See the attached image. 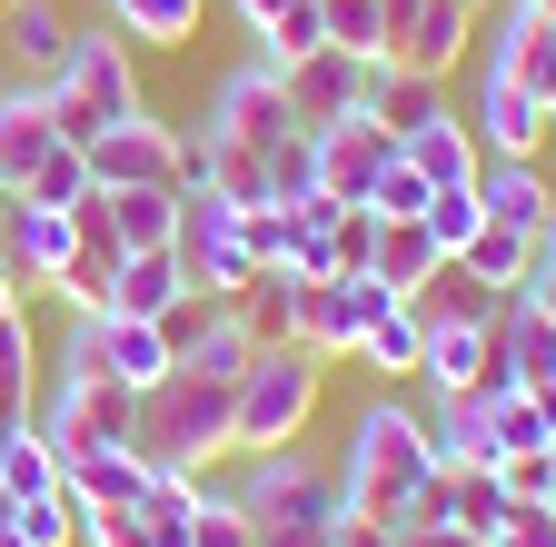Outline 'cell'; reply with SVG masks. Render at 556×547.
<instances>
[{
  "instance_id": "1",
  "label": "cell",
  "mask_w": 556,
  "mask_h": 547,
  "mask_svg": "<svg viewBox=\"0 0 556 547\" xmlns=\"http://www.w3.org/2000/svg\"><path fill=\"white\" fill-rule=\"evenodd\" d=\"M417 488H428V428H417V398H368L358 419H348V448H338V498L348 518L368 527H407Z\"/></svg>"
},
{
  "instance_id": "2",
  "label": "cell",
  "mask_w": 556,
  "mask_h": 547,
  "mask_svg": "<svg viewBox=\"0 0 556 547\" xmlns=\"http://www.w3.org/2000/svg\"><path fill=\"white\" fill-rule=\"evenodd\" d=\"M229 498H239V518H249L258 547H328L338 518H348V498H338V458H318V448L239 458Z\"/></svg>"
},
{
  "instance_id": "3",
  "label": "cell",
  "mask_w": 556,
  "mask_h": 547,
  "mask_svg": "<svg viewBox=\"0 0 556 547\" xmlns=\"http://www.w3.org/2000/svg\"><path fill=\"white\" fill-rule=\"evenodd\" d=\"M229 398H239V378L179 359L160 388H139V428H129V448L150 458V468H199V477H208V468L229 458Z\"/></svg>"
},
{
  "instance_id": "4",
  "label": "cell",
  "mask_w": 556,
  "mask_h": 547,
  "mask_svg": "<svg viewBox=\"0 0 556 547\" xmlns=\"http://www.w3.org/2000/svg\"><path fill=\"white\" fill-rule=\"evenodd\" d=\"M328 398V359H308L299 338H278V349H249L239 369V398H229V458H268V448H299L308 419Z\"/></svg>"
},
{
  "instance_id": "5",
  "label": "cell",
  "mask_w": 556,
  "mask_h": 547,
  "mask_svg": "<svg viewBox=\"0 0 556 547\" xmlns=\"http://www.w3.org/2000/svg\"><path fill=\"white\" fill-rule=\"evenodd\" d=\"M40 100H50V120H60V140H100L110 120L139 110V60H129V40H119L110 21L70 30V50H60V71L40 80Z\"/></svg>"
},
{
  "instance_id": "6",
  "label": "cell",
  "mask_w": 556,
  "mask_h": 547,
  "mask_svg": "<svg viewBox=\"0 0 556 547\" xmlns=\"http://www.w3.org/2000/svg\"><path fill=\"white\" fill-rule=\"evenodd\" d=\"M30 428H40V438L60 448V468H70V458H90V448H129L139 398H129L119 378H50L40 408H30Z\"/></svg>"
},
{
  "instance_id": "7",
  "label": "cell",
  "mask_w": 556,
  "mask_h": 547,
  "mask_svg": "<svg viewBox=\"0 0 556 547\" xmlns=\"http://www.w3.org/2000/svg\"><path fill=\"white\" fill-rule=\"evenodd\" d=\"M90 160V189H179V160H189V129L160 120L150 100H139L129 120H110L100 140H80Z\"/></svg>"
},
{
  "instance_id": "8",
  "label": "cell",
  "mask_w": 556,
  "mask_h": 547,
  "mask_svg": "<svg viewBox=\"0 0 556 547\" xmlns=\"http://www.w3.org/2000/svg\"><path fill=\"white\" fill-rule=\"evenodd\" d=\"M199 129H208V140L278 150V140L299 129V110H289V90H278V71H268V60H239V71H219V80H208V110H199Z\"/></svg>"
},
{
  "instance_id": "9",
  "label": "cell",
  "mask_w": 556,
  "mask_h": 547,
  "mask_svg": "<svg viewBox=\"0 0 556 547\" xmlns=\"http://www.w3.org/2000/svg\"><path fill=\"white\" fill-rule=\"evenodd\" d=\"M368 60L378 50H308V60H289L278 71V90H289V110H299V129H328V120H358L368 110Z\"/></svg>"
},
{
  "instance_id": "10",
  "label": "cell",
  "mask_w": 556,
  "mask_h": 547,
  "mask_svg": "<svg viewBox=\"0 0 556 547\" xmlns=\"http://www.w3.org/2000/svg\"><path fill=\"white\" fill-rule=\"evenodd\" d=\"M0 249H11V279L30 299H50V279L70 269V249H80V220L40 210V199H0Z\"/></svg>"
},
{
  "instance_id": "11",
  "label": "cell",
  "mask_w": 556,
  "mask_h": 547,
  "mask_svg": "<svg viewBox=\"0 0 556 547\" xmlns=\"http://www.w3.org/2000/svg\"><path fill=\"white\" fill-rule=\"evenodd\" d=\"M397 160V140L358 110V120H328V129H308V170H318V189L328 199H368L378 189V170Z\"/></svg>"
},
{
  "instance_id": "12",
  "label": "cell",
  "mask_w": 556,
  "mask_h": 547,
  "mask_svg": "<svg viewBox=\"0 0 556 547\" xmlns=\"http://www.w3.org/2000/svg\"><path fill=\"white\" fill-rule=\"evenodd\" d=\"M486 359H497V378H486V388H536V378H556V319L507 289L497 319H486Z\"/></svg>"
},
{
  "instance_id": "13",
  "label": "cell",
  "mask_w": 556,
  "mask_h": 547,
  "mask_svg": "<svg viewBox=\"0 0 556 547\" xmlns=\"http://www.w3.org/2000/svg\"><path fill=\"white\" fill-rule=\"evenodd\" d=\"M486 80H517L527 100H556V21H536L527 0H507L497 40H486Z\"/></svg>"
},
{
  "instance_id": "14",
  "label": "cell",
  "mask_w": 556,
  "mask_h": 547,
  "mask_svg": "<svg viewBox=\"0 0 556 547\" xmlns=\"http://www.w3.org/2000/svg\"><path fill=\"white\" fill-rule=\"evenodd\" d=\"M477 0H417V21H407V40L388 50L397 71H428V80H457V60L477 50Z\"/></svg>"
},
{
  "instance_id": "15",
  "label": "cell",
  "mask_w": 556,
  "mask_h": 547,
  "mask_svg": "<svg viewBox=\"0 0 556 547\" xmlns=\"http://www.w3.org/2000/svg\"><path fill=\"white\" fill-rule=\"evenodd\" d=\"M467 129H477V150H486V160H536V150L556 140V129H546V100H527L517 80H477Z\"/></svg>"
},
{
  "instance_id": "16",
  "label": "cell",
  "mask_w": 556,
  "mask_h": 547,
  "mask_svg": "<svg viewBox=\"0 0 556 547\" xmlns=\"http://www.w3.org/2000/svg\"><path fill=\"white\" fill-rule=\"evenodd\" d=\"M289 338L308 359H358V338H368V309H358V289L348 279H299V319H289Z\"/></svg>"
},
{
  "instance_id": "17",
  "label": "cell",
  "mask_w": 556,
  "mask_h": 547,
  "mask_svg": "<svg viewBox=\"0 0 556 547\" xmlns=\"http://www.w3.org/2000/svg\"><path fill=\"white\" fill-rule=\"evenodd\" d=\"M397 160L428 179V189H477V170H486V150H477L467 110H438L428 129H407V140H397Z\"/></svg>"
},
{
  "instance_id": "18",
  "label": "cell",
  "mask_w": 556,
  "mask_h": 547,
  "mask_svg": "<svg viewBox=\"0 0 556 547\" xmlns=\"http://www.w3.org/2000/svg\"><path fill=\"white\" fill-rule=\"evenodd\" d=\"M60 150V120H50V100H40V80H11V90H0V179H30L40 160Z\"/></svg>"
},
{
  "instance_id": "19",
  "label": "cell",
  "mask_w": 556,
  "mask_h": 547,
  "mask_svg": "<svg viewBox=\"0 0 556 547\" xmlns=\"http://www.w3.org/2000/svg\"><path fill=\"white\" fill-rule=\"evenodd\" d=\"M486 378H497L486 328H428V338H417V388H428V398H467Z\"/></svg>"
},
{
  "instance_id": "20",
  "label": "cell",
  "mask_w": 556,
  "mask_h": 547,
  "mask_svg": "<svg viewBox=\"0 0 556 547\" xmlns=\"http://www.w3.org/2000/svg\"><path fill=\"white\" fill-rule=\"evenodd\" d=\"M438 110H447V80H428V71H397V60H368V120L388 129V140L428 129Z\"/></svg>"
},
{
  "instance_id": "21",
  "label": "cell",
  "mask_w": 556,
  "mask_h": 547,
  "mask_svg": "<svg viewBox=\"0 0 556 547\" xmlns=\"http://www.w3.org/2000/svg\"><path fill=\"white\" fill-rule=\"evenodd\" d=\"M407 309H417V328H486V319H497V289H486V279H467L457 259H438L428 279L407 289Z\"/></svg>"
},
{
  "instance_id": "22",
  "label": "cell",
  "mask_w": 556,
  "mask_h": 547,
  "mask_svg": "<svg viewBox=\"0 0 556 547\" xmlns=\"http://www.w3.org/2000/svg\"><path fill=\"white\" fill-rule=\"evenodd\" d=\"M417 428H428V468H477V458H497L486 448V398H417Z\"/></svg>"
},
{
  "instance_id": "23",
  "label": "cell",
  "mask_w": 556,
  "mask_h": 547,
  "mask_svg": "<svg viewBox=\"0 0 556 547\" xmlns=\"http://www.w3.org/2000/svg\"><path fill=\"white\" fill-rule=\"evenodd\" d=\"M100 21H110L129 50H189L199 21H208V0H100Z\"/></svg>"
},
{
  "instance_id": "24",
  "label": "cell",
  "mask_w": 556,
  "mask_h": 547,
  "mask_svg": "<svg viewBox=\"0 0 556 547\" xmlns=\"http://www.w3.org/2000/svg\"><path fill=\"white\" fill-rule=\"evenodd\" d=\"M179 289H189L179 279V249H119V269H110V309L119 319H160Z\"/></svg>"
},
{
  "instance_id": "25",
  "label": "cell",
  "mask_w": 556,
  "mask_h": 547,
  "mask_svg": "<svg viewBox=\"0 0 556 547\" xmlns=\"http://www.w3.org/2000/svg\"><path fill=\"white\" fill-rule=\"evenodd\" d=\"M546 189H556V179H546L536 160H486V170H477V210L536 239V220H546Z\"/></svg>"
},
{
  "instance_id": "26",
  "label": "cell",
  "mask_w": 556,
  "mask_h": 547,
  "mask_svg": "<svg viewBox=\"0 0 556 547\" xmlns=\"http://www.w3.org/2000/svg\"><path fill=\"white\" fill-rule=\"evenodd\" d=\"M199 498H208L199 468H150V488H139V527H150V547H189Z\"/></svg>"
},
{
  "instance_id": "27",
  "label": "cell",
  "mask_w": 556,
  "mask_h": 547,
  "mask_svg": "<svg viewBox=\"0 0 556 547\" xmlns=\"http://www.w3.org/2000/svg\"><path fill=\"white\" fill-rule=\"evenodd\" d=\"M0 50L21 60V80H50L60 50H70V21L50 11V0H11V11H0Z\"/></svg>"
},
{
  "instance_id": "28",
  "label": "cell",
  "mask_w": 556,
  "mask_h": 547,
  "mask_svg": "<svg viewBox=\"0 0 556 547\" xmlns=\"http://www.w3.org/2000/svg\"><path fill=\"white\" fill-rule=\"evenodd\" d=\"M139 488H150V458H139V448H90V458H70V498H80V508H129Z\"/></svg>"
},
{
  "instance_id": "29",
  "label": "cell",
  "mask_w": 556,
  "mask_h": 547,
  "mask_svg": "<svg viewBox=\"0 0 556 547\" xmlns=\"http://www.w3.org/2000/svg\"><path fill=\"white\" fill-rule=\"evenodd\" d=\"M100 210H110V239H119V249H169L179 189H100Z\"/></svg>"
},
{
  "instance_id": "30",
  "label": "cell",
  "mask_w": 556,
  "mask_h": 547,
  "mask_svg": "<svg viewBox=\"0 0 556 547\" xmlns=\"http://www.w3.org/2000/svg\"><path fill=\"white\" fill-rule=\"evenodd\" d=\"M438 259H447V249L428 239V220H378V249H368V279H388V289L407 299V289L428 279Z\"/></svg>"
},
{
  "instance_id": "31",
  "label": "cell",
  "mask_w": 556,
  "mask_h": 547,
  "mask_svg": "<svg viewBox=\"0 0 556 547\" xmlns=\"http://www.w3.org/2000/svg\"><path fill=\"white\" fill-rule=\"evenodd\" d=\"M457 269H467V279H486V289L507 299V289L527 279V269H536V239H527V229H507V220H486V229L457 249Z\"/></svg>"
},
{
  "instance_id": "32",
  "label": "cell",
  "mask_w": 556,
  "mask_h": 547,
  "mask_svg": "<svg viewBox=\"0 0 556 547\" xmlns=\"http://www.w3.org/2000/svg\"><path fill=\"white\" fill-rule=\"evenodd\" d=\"M0 488H11L21 508H30V498H60V488H70V468H60V448H50V438H40L30 419L11 428V448H0Z\"/></svg>"
},
{
  "instance_id": "33",
  "label": "cell",
  "mask_w": 556,
  "mask_h": 547,
  "mask_svg": "<svg viewBox=\"0 0 556 547\" xmlns=\"http://www.w3.org/2000/svg\"><path fill=\"white\" fill-rule=\"evenodd\" d=\"M40 408V338H30V309L0 319V419H30Z\"/></svg>"
},
{
  "instance_id": "34",
  "label": "cell",
  "mask_w": 556,
  "mask_h": 547,
  "mask_svg": "<svg viewBox=\"0 0 556 547\" xmlns=\"http://www.w3.org/2000/svg\"><path fill=\"white\" fill-rule=\"evenodd\" d=\"M417 338H428V328H417V309L388 299V309L368 319V338H358V369H368V378H417Z\"/></svg>"
},
{
  "instance_id": "35",
  "label": "cell",
  "mask_w": 556,
  "mask_h": 547,
  "mask_svg": "<svg viewBox=\"0 0 556 547\" xmlns=\"http://www.w3.org/2000/svg\"><path fill=\"white\" fill-rule=\"evenodd\" d=\"M229 319L258 338V349H278V338H289V319H299V279H289V269H258V279L229 299Z\"/></svg>"
},
{
  "instance_id": "36",
  "label": "cell",
  "mask_w": 556,
  "mask_h": 547,
  "mask_svg": "<svg viewBox=\"0 0 556 547\" xmlns=\"http://www.w3.org/2000/svg\"><path fill=\"white\" fill-rule=\"evenodd\" d=\"M477 398H486V448H497V468H507V458H527V448H546L536 398H527V388H477Z\"/></svg>"
},
{
  "instance_id": "37",
  "label": "cell",
  "mask_w": 556,
  "mask_h": 547,
  "mask_svg": "<svg viewBox=\"0 0 556 547\" xmlns=\"http://www.w3.org/2000/svg\"><path fill=\"white\" fill-rule=\"evenodd\" d=\"M11 199H40V210H80V199H90V160H80V140H60Z\"/></svg>"
},
{
  "instance_id": "38",
  "label": "cell",
  "mask_w": 556,
  "mask_h": 547,
  "mask_svg": "<svg viewBox=\"0 0 556 547\" xmlns=\"http://www.w3.org/2000/svg\"><path fill=\"white\" fill-rule=\"evenodd\" d=\"M328 40V21H318V0H289V11H278L268 30H258V60H268V71H289V60H308Z\"/></svg>"
},
{
  "instance_id": "39",
  "label": "cell",
  "mask_w": 556,
  "mask_h": 547,
  "mask_svg": "<svg viewBox=\"0 0 556 547\" xmlns=\"http://www.w3.org/2000/svg\"><path fill=\"white\" fill-rule=\"evenodd\" d=\"M239 249H249L258 269H289V249H299V220L278 210V199H258V210H239Z\"/></svg>"
},
{
  "instance_id": "40",
  "label": "cell",
  "mask_w": 556,
  "mask_h": 547,
  "mask_svg": "<svg viewBox=\"0 0 556 547\" xmlns=\"http://www.w3.org/2000/svg\"><path fill=\"white\" fill-rule=\"evenodd\" d=\"M417 220H428V239H438L447 259H457V249H467V239L486 229V210H477V189H428V210H417Z\"/></svg>"
},
{
  "instance_id": "41",
  "label": "cell",
  "mask_w": 556,
  "mask_h": 547,
  "mask_svg": "<svg viewBox=\"0 0 556 547\" xmlns=\"http://www.w3.org/2000/svg\"><path fill=\"white\" fill-rule=\"evenodd\" d=\"M21 537H30V547H80V498H70V488H60V498H30V508H21Z\"/></svg>"
},
{
  "instance_id": "42",
  "label": "cell",
  "mask_w": 556,
  "mask_h": 547,
  "mask_svg": "<svg viewBox=\"0 0 556 547\" xmlns=\"http://www.w3.org/2000/svg\"><path fill=\"white\" fill-rule=\"evenodd\" d=\"M318 21H328V50H378V0H318Z\"/></svg>"
},
{
  "instance_id": "43",
  "label": "cell",
  "mask_w": 556,
  "mask_h": 547,
  "mask_svg": "<svg viewBox=\"0 0 556 547\" xmlns=\"http://www.w3.org/2000/svg\"><path fill=\"white\" fill-rule=\"evenodd\" d=\"M189 547H258V537H249V518H239V498H229V488H208V498H199V527H189Z\"/></svg>"
},
{
  "instance_id": "44",
  "label": "cell",
  "mask_w": 556,
  "mask_h": 547,
  "mask_svg": "<svg viewBox=\"0 0 556 547\" xmlns=\"http://www.w3.org/2000/svg\"><path fill=\"white\" fill-rule=\"evenodd\" d=\"M368 210H378V220H417V210H428V179H417L407 160H388L378 189H368Z\"/></svg>"
},
{
  "instance_id": "45",
  "label": "cell",
  "mask_w": 556,
  "mask_h": 547,
  "mask_svg": "<svg viewBox=\"0 0 556 547\" xmlns=\"http://www.w3.org/2000/svg\"><path fill=\"white\" fill-rule=\"evenodd\" d=\"M80 547H150V527H139V498H129V508H80Z\"/></svg>"
},
{
  "instance_id": "46",
  "label": "cell",
  "mask_w": 556,
  "mask_h": 547,
  "mask_svg": "<svg viewBox=\"0 0 556 547\" xmlns=\"http://www.w3.org/2000/svg\"><path fill=\"white\" fill-rule=\"evenodd\" d=\"M497 547H556V498H517L507 527H497Z\"/></svg>"
},
{
  "instance_id": "47",
  "label": "cell",
  "mask_w": 556,
  "mask_h": 547,
  "mask_svg": "<svg viewBox=\"0 0 556 547\" xmlns=\"http://www.w3.org/2000/svg\"><path fill=\"white\" fill-rule=\"evenodd\" d=\"M388 547H497V537H477V527H397Z\"/></svg>"
},
{
  "instance_id": "48",
  "label": "cell",
  "mask_w": 556,
  "mask_h": 547,
  "mask_svg": "<svg viewBox=\"0 0 556 547\" xmlns=\"http://www.w3.org/2000/svg\"><path fill=\"white\" fill-rule=\"evenodd\" d=\"M407 21H417V0H378V50H397V40H407Z\"/></svg>"
},
{
  "instance_id": "49",
  "label": "cell",
  "mask_w": 556,
  "mask_h": 547,
  "mask_svg": "<svg viewBox=\"0 0 556 547\" xmlns=\"http://www.w3.org/2000/svg\"><path fill=\"white\" fill-rule=\"evenodd\" d=\"M229 11H239V30H249V40H258V30H268V21H278V11H289V0H229Z\"/></svg>"
},
{
  "instance_id": "50",
  "label": "cell",
  "mask_w": 556,
  "mask_h": 547,
  "mask_svg": "<svg viewBox=\"0 0 556 547\" xmlns=\"http://www.w3.org/2000/svg\"><path fill=\"white\" fill-rule=\"evenodd\" d=\"M11 309H30V289L11 279V249H0V319H11Z\"/></svg>"
},
{
  "instance_id": "51",
  "label": "cell",
  "mask_w": 556,
  "mask_h": 547,
  "mask_svg": "<svg viewBox=\"0 0 556 547\" xmlns=\"http://www.w3.org/2000/svg\"><path fill=\"white\" fill-rule=\"evenodd\" d=\"M527 398H536V428H546V438H556V378H536V388H527Z\"/></svg>"
},
{
  "instance_id": "52",
  "label": "cell",
  "mask_w": 556,
  "mask_h": 547,
  "mask_svg": "<svg viewBox=\"0 0 556 547\" xmlns=\"http://www.w3.org/2000/svg\"><path fill=\"white\" fill-rule=\"evenodd\" d=\"M536 259H556V189H546V220H536Z\"/></svg>"
},
{
  "instance_id": "53",
  "label": "cell",
  "mask_w": 556,
  "mask_h": 547,
  "mask_svg": "<svg viewBox=\"0 0 556 547\" xmlns=\"http://www.w3.org/2000/svg\"><path fill=\"white\" fill-rule=\"evenodd\" d=\"M0 547H30V537H21V518H11V527H0Z\"/></svg>"
},
{
  "instance_id": "54",
  "label": "cell",
  "mask_w": 556,
  "mask_h": 547,
  "mask_svg": "<svg viewBox=\"0 0 556 547\" xmlns=\"http://www.w3.org/2000/svg\"><path fill=\"white\" fill-rule=\"evenodd\" d=\"M527 11H536V21H556V0H527Z\"/></svg>"
},
{
  "instance_id": "55",
  "label": "cell",
  "mask_w": 556,
  "mask_h": 547,
  "mask_svg": "<svg viewBox=\"0 0 556 547\" xmlns=\"http://www.w3.org/2000/svg\"><path fill=\"white\" fill-rule=\"evenodd\" d=\"M11 428H21V419H0V448H11Z\"/></svg>"
},
{
  "instance_id": "56",
  "label": "cell",
  "mask_w": 556,
  "mask_h": 547,
  "mask_svg": "<svg viewBox=\"0 0 556 547\" xmlns=\"http://www.w3.org/2000/svg\"><path fill=\"white\" fill-rule=\"evenodd\" d=\"M546 477H556V438H546Z\"/></svg>"
},
{
  "instance_id": "57",
  "label": "cell",
  "mask_w": 556,
  "mask_h": 547,
  "mask_svg": "<svg viewBox=\"0 0 556 547\" xmlns=\"http://www.w3.org/2000/svg\"><path fill=\"white\" fill-rule=\"evenodd\" d=\"M546 129H556V100H546Z\"/></svg>"
},
{
  "instance_id": "58",
  "label": "cell",
  "mask_w": 556,
  "mask_h": 547,
  "mask_svg": "<svg viewBox=\"0 0 556 547\" xmlns=\"http://www.w3.org/2000/svg\"><path fill=\"white\" fill-rule=\"evenodd\" d=\"M0 199H11V179H0Z\"/></svg>"
},
{
  "instance_id": "59",
  "label": "cell",
  "mask_w": 556,
  "mask_h": 547,
  "mask_svg": "<svg viewBox=\"0 0 556 547\" xmlns=\"http://www.w3.org/2000/svg\"><path fill=\"white\" fill-rule=\"evenodd\" d=\"M0 11H11V0H0Z\"/></svg>"
},
{
  "instance_id": "60",
  "label": "cell",
  "mask_w": 556,
  "mask_h": 547,
  "mask_svg": "<svg viewBox=\"0 0 556 547\" xmlns=\"http://www.w3.org/2000/svg\"><path fill=\"white\" fill-rule=\"evenodd\" d=\"M477 11H486V0H477Z\"/></svg>"
}]
</instances>
